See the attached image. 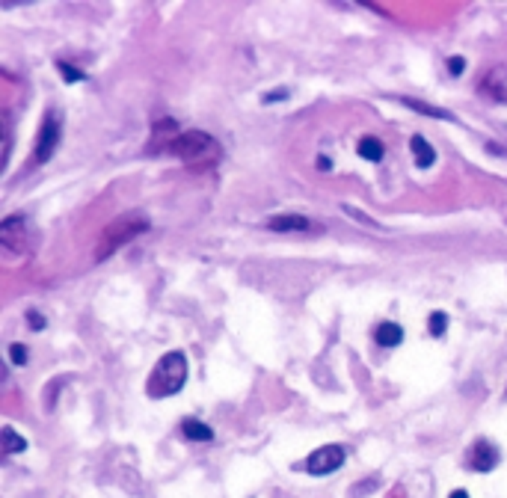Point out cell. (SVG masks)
Segmentation results:
<instances>
[{
    "mask_svg": "<svg viewBox=\"0 0 507 498\" xmlns=\"http://www.w3.org/2000/svg\"><path fill=\"white\" fill-rule=\"evenodd\" d=\"M27 321H30V326H33V330H45V321H42V315H36V312H27Z\"/></svg>",
    "mask_w": 507,
    "mask_h": 498,
    "instance_id": "44dd1931",
    "label": "cell"
},
{
    "mask_svg": "<svg viewBox=\"0 0 507 498\" xmlns=\"http://www.w3.org/2000/svg\"><path fill=\"white\" fill-rule=\"evenodd\" d=\"M181 433L187 436V439H193V442H211L214 439V430L208 424L199 421V418H184V421H181Z\"/></svg>",
    "mask_w": 507,
    "mask_h": 498,
    "instance_id": "7c38bea8",
    "label": "cell"
},
{
    "mask_svg": "<svg viewBox=\"0 0 507 498\" xmlns=\"http://www.w3.org/2000/svg\"><path fill=\"white\" fill-rule=\"evenodd\" d=\"M356 152H359V157H365V161L380 163L383 155H386V146H383V139H377V137H362L359 146H356Z\"/></svg>",
    "mask_w": 507,
    "mask_h": 498,
    "instance_id": "4fadbf2b",
    "label": "cell"
},
{
    "mask_svg": "<svg viewBox=\"0 0 507 498\" xmlns=\"http://www.w3.org/2000/svg\"><path fill=\"white\" fill-rule=\"evenodd\" d=\"M288 95H291V92H288V89H273L270 95H264V104H276V101H285Z\"/></svg>",
    "mask_w": 507,
    "mask_h": 498,
    "instance_id": "ffe728a7",
    "label": "cell"
},
{
    "mask_svg": "<svg viewBox=\"0 0 507 498\" xmlns=\"http://www.w3.org/2000/svg\"><path fill=\"white\" fill-rule=\"evenodd\" d=\"M184 383H187V359L181 350H172L155 365L152 377H148V395L152 397L178 395L184 388Z\"/></svg>",
    "mask_w": 507,
    "mask_h": 498,
    "instance_id": "3957f363",
    "label": "cell"
},
{
    "mask_svg": "<svg viewBox=\"0 0 507 498\" xmlns=\"http://www.w3.org/2000/svg\"><path fill=\"white\" fill-rule=\"evenodd\" d=\"M445 326H448V317H445V312H433V315H430V323H427L430 335L439 338V335L445 332Z\"/></svg>",
    "mask_w": 507,
    "mask_h": 498,
    "instance_id": "e0dca14e",
    "label": "cell"
},
{
    "mask_svg": "<svg viewBox=\"0 0 507 498\" xmlns=\"http://www.w3.org/2000/svg\"><path fill=\"white\" fill-rule=\"evenodd\" d=\"M273 228V232H317V223H312L309 217H300V214H282V217H270V223H267Z\"/></svg>",
    "mask_w": 507,
    "mask_h": 498,
    "instance_id": "9c48e42d",
    "label": "cell"
},
{
    "mask_svg": "<svg viewBox=\"0 0 507 498\" xmlns=\"http://www.w3.org/2000/svg\"><path fill=\"white\" fill-rule=\"evenodd\" d=\"M404 104H406V107H412V110H419V113L433 116V119H451V113H448V110H439V107H433V104H421V101H412V98H404Z\"/></svg>",
    "mask_w": 507,
    "mask_h": 498,
    "instance_id": "9a60e30c",
    "label": "cell"
},
{
    "mask_svg": "<svg viewBox=\"0 0 507 498\" xmlns=\"http://www.w3.org/2000/svg\"><path fill=\"white\" fill-rule=\"evenodd\" d=\"M57 68H59V77H63L66 83H81V81H86V74L81 72V68H74V66H68V63H57Z\"/></svg>",
    "mask_w": 507,
    "mask_h": 498,
    "instance_id": "2e32d148",
    "label": "cell"
},
{
    "mask_svg": "<svg viewBox=\"0 0 507 498\" xmlns=\"http://www.w3.org/2000/svg\"><path fill=\"white\" fill-rule=\"evenodd\" d=\"M57 143H59V119L54 113H45L42 131H39V139H36L33 161L36 163H48L54 157V152H57Z\"/></svg>",
    "mask_w": 507,
    "mask_h": 498,
    "instance_id": "8992f818",
    "label": "cell"
},
{
    "mask_svg": "<svg viewBox=\"0 0 507 498\" xmlns=\"http://www.w3.org/2000/svg\"><path fill=\"white\" fill-rule=\"evenodd\" d=\"M317 169H321V172H330V169H332L330 157H326V155H321V157H317Z\"/></svg>",
    "mask_w": 507,
    "mask_h": 498,
    "instance_id": "7402d4cb",
    "label": "cell"
},
{
    "mask_svg": "<svg viewBox=\"0 0 507 498\" xmlns=\"http://www.w3.org/2000/svg\"><path fill=\"white\" fill-rule=\"evenodd\" d=\"M410 148H412V157H415V166H421V169H427V166H433L436 163V152H433V146L427 143V139L421 137V134H415L412 139H410Z\"/></svg>",
    "mask_w": 507,
    "mask_h": 498,
    "instance_id": "30bf717a",
    "label": "cell"
},
{
    "mask_svg": "<svg viewBox=\"0 0 507 498\" xmlns=\"http://www.w3.org/2000/svg\"><path fill=\"white\" fill-rule=\"evenodd\" d=\"M374 338H377V344H380V347H397L404 341V330L397 323H392V321H383L374 330Z\"/></svg>",
    "mask_w": 507,
    "mask_h": 498,
    "instance_id": "8fae6325",
    "label": "cell"
},
{
    "mask_svg": "<svg viewBox=\"0 0 507 498\" xmlns=\"http://www.w3.org/2000/svg\"><path fill=\"white\" fill-rule=\"evenodd\" d=\"M148 217L146 214H140V211H128V214H122V217H116L113 223H107L104 226V232L98 235V243H95V249H92V258L95 261H107L113 252H119L125 243H131L137 235H143V232H148Z\"/></svg>",
    "mask_w": 507,
    "mask_h": 498,
    "instance_id": "7a4b0ae2",
    "label": "cell"
},
{
    "mask_svg": "<svg viewBox=\"0 0 507 498\" xmlns=\"http://www.w3.org/2000/svg\"><path fill=\"white\" fill-rule=\"evenodd\" d=\"M0 249L6 258H24L27 249V220L21 214H12L0 223Z\"/></svg>",
    "mask_w": 507,
    "mask_h": 498,
    "instance_id": "277c9868",
    "label": "cell"
},
{
    "mask_svg": "<svg viewBox=\"0 0 507 498\" xmlns=\"http://www.w3.org/2000/svg\"><path fill=\"white\" fill-rule=\"evenodd\" d=\"M166 155H175L187 169L202 172V169H214L217 163H220L223 148H220V143H217L211 134H205V131H184V134H178L172 143L166 146Z\"/></svg>",
    "mask_w": 507,
    "mask_h": 498,
    "instance_id": "6da1fadb",
    "label": "cell"
},
{
    "mask_svg": "<svg viewBox=\"0 0 507 498\" xmlns=\"http://www.w3.org/2000/svg\"><path fill=\"white\" fill-rule=\"evenodd\" d=\"M344 466V448L341 445H324L317 448L315 454H309V460H306V469L309 475H330V472H338Z\"/></svg>",
    "mask_w": 507,
    "mask_h": 498,
    "instance_id": "5b68a950",
    "label": "cell"
},
{
    "mask_svg": "<svg viewBox=\"0 0 507 498\" xmlns=\"http://www.w3.org/2000/svg\"><path fill=\"white\" fill-rule=\"evenodd\" d=\"M481 92L493 101L507 104V66H493L481 81Z\"/></svg>",
    "mask_w": 507,
    "mask_h": 498,
    "instance_id": "52a82bcc",
    "label": "cell"
},
{
    "mask_svg": "<svg viewBox=\"0 0 507 498\" xmlns=\"http://www.w3.org/2000/svg\"><path fill=\"white\" fill-rule=\"evenodd\" d=\"M463 68H466V59H463V57H451V59H448V72H451L454 77H460Z\"/></svg>",
    "mask_w": 507,
    "mask_h": 498,
    "instance_id": "d6986e66",
    "label": "cell"
},
{
    "mask_svg": "<svg viewBox=\"0 0 507 498\" xmlns=\"http://www.w3.org/2000/svg\"><path fill=\"white\" fill-rule=\"evenodd\" d=\"M448 498H469V492H466V490H454Z\"/></svg>",
    "mask_w": 507,
    "mask_h": 498,
    "instance_id": "603a6c76",
    "label": "cell"
},
{
    "mask_svg": "<svg viewBox=\"0 0 507 498\" xmlns=\"http://www.w3.org/2000/svg\"><path fill=\"white\" fill-rule=\"evenodd\" d=\"M27 359H30V350L24 344H12L9 347V362L12 365H27Z\"/></svg>",
    "mask_w": 507,
    "mask_h": 498,
    "instance_id": "ac0fdd59",
    "label": "cell"
},
{
    "mask_svg": "<svg viewBox=\"0 0 507 498\" xmlns=\"http://www.w3.org/2000/svg\"><path fill=\"white\" fill-rule=\"evenodd\" d=\"M3 451L6 454H21V451H27V439L24 436H18L12 427H3Z\"/></svg>",
    "mask_w": 507,
    "mask_h": 498,
    "instance_id": "5bb4252c",
    "label": "cell"
},
{
    "mask_svg": "<svg viewBox=\"0 0 507 498\" xmlns=\"http://www.w3.org/2000/svg\"><path fill=\"white\" fill-rule=\"evenodd\" d=\"M469 466L475 472H493L495 466H499V448H495L493 442H486V439L475 442L469 448Z\"/></svg>",
    "mask_w": 507,
    "mask_h": 498,
    "instance_id": "ba28073f",
    "label": "cell"
}]
</instances>
